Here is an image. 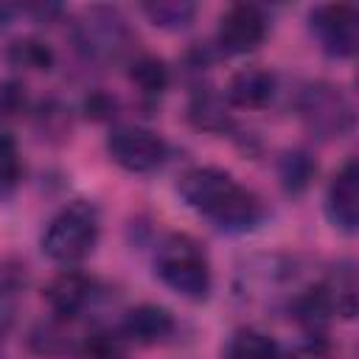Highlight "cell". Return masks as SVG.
I'll return each mask as SVG.
<instances>
[{"mask_svg":"<svg viewBox=\"0 0 359 359\" xmlns=\"http://www.w3.org/2000/svg\"><path fill=\"white\" fill-rule=\"evenodd\" d=\"M25 109V87L14 79L0 81V118H14Z\"/></svg>","mask_w":359,"mask_h":359,"instance_id":"obj_24","label":"cell"},{"mask_svg":"<svg viewBox=\"0 0 359 359\" xmlns=\"http://www.w3.org/2000/svg\"><path fill=\"white\" fill-rule=\"evenodd\" d=\"M309 28L328 56L348 59L359 45V11L351 3H323L309 14Z\"/></svg>","mask_w":359,"mask_h":359,"instance_id":"obj_7","label":"cell"},{"mask_svg":"<svg viewBox=\"0 0 359 359\" xmlns=\"http://www.w3.org/2000/svg\"><path fill=\"white\" fill-rule=\"evenodd\" d=\"M31 348L39 356H67V353H79L81 339H76L73 334H67V328H62L59 323H42L31 331Z\"/></svg>","mask_w":359,"mask_h":359,"instance_id":"obj_18","label":"cell"},{"mask_svg":"<svg viewBox=\"0 0 359 359\" xmlns=\"http://www.w3.org/2000/svg\"><path fill=\"white\" fill-rule=\"evenodd\" d=\"M84 112H87V118H93V121H107V118H112V112H115V98H109L107 93H90L87 98H84Z\"/></svg>","mask_w":359,"mask_h":359,"instance_id":"obj_25","label":"cell"},{"mask_svg":"<svg viewBox=\"0 0 359 359\" xmlns=\"http://www.w3.org/2000/svg\"><path fill=\"white\" fill-rule=\"evenodd\" d=\"M292 317L311 337H320L328 328V323L337 317V306H334V294H331L328 280L314 283V286L303 289L300 294H294L292 297Z\"/></svg>","mask_w":359,"mask_h":359,"instance_id":"obj_12","label":"cell"},{"mask_svg":"<svg viewBox=\"0 0 359 359\" xmlns=\"http://www.w3.org/2000/svg\"><path fill=\"white\" fill-rule=\"evenodd\" d=\"M73 42L93 62H118L132 48V28L118 8L90 6L73 22Z\"/></svg>","mask_w":359,"mask_h":359,"instance_id":"obj_4","label":"cell"},{"mask_svg":"<svg viewBox=\"0 0 359 359\" xmlns=\"http://www.w3.org/2000/svg\"><path fill=\"white\" fill-rule=\"evenodd\" d=\"M174 331H177V320L168 309L154 303H140L123 314L118 334L135 345H157L165 342Z\"/></svg>","mask_w":359,"mask_h":359,"instance_id":"obj_11","label":"cell"},{"mask_svg":"<svg viewBox=\"0 0 359 359\" xmlns=\"http://www.w3.org/2000/svg\"><path fill=\"white\" fill-rule=\"evenodd\" d=\"M283 359H334V351L328 348L325 339L311 337V342L297 345L292 353H283Z\"/></svg>","mask_w":359,"mask_h":359,"instance_id":"obj_26","label":"cell"},{"mask_svg":"<svg viewBox=\"0 0 359 359\" xmlns=\"http://www.w3.org/2000/svg\"><path fill=\"white\" fill-rule=\"evenodd\" d=\"M79 353L84 359H126V339L115 331L95 328L87 337H81Z\"/></svg>","mask_w":359,"mask_h":359,"instance_id":"obj_21","label":"cell"},{"mask_svg":"<svg viewBox=\"0 0 359 359\" xmlns=\"http://www.w3.org/2000/svg\"><path fill=\"white\" fill-rule=\"evenodd\" d=\"M22 177V160L17 140L8 132H0V196H8Z\"/></svg>","mask_w":359,"mask_h":359,"instance_id":"obj_23","label":"cell"},{"mask_svg":"<svg viewBox=\"0 0 359 359\" xmlns=\"http://www.w3.org/2000/svg\"><path fill=\"white\" fill-rule=\"evenodd\" d=\"M25 266L14 258H0V339L11 331L25 292Z\"/></svg>","mask_w":359,"mask_h":359,"instance_id":"obj_14","label":"cell"},{"mask_svg":"<svg viewBox=\"0 0 359 359\" xmlns=\"http://www.w3.org/2000/svg\"><path fill=\"white\" fill-rule=\"evenodd\" d=\"M107 151L115 165L132 174H149L168 157L165 140L143 126H115L107 137Z\"/></svg>","mask_w":359,"mask_h":359,"instance_id":"obj_6","label":"cell"},{"mask_svg":"<svg viewBox=\"0 0 359 359\" xmlns=\"http://www.w3.org/2000/svg\"><path fill=\"white\" fill-rule=\"evenodd\" d=\"M227 359H283V351L269 334L258 328H238L227 342Z\"/></svg>","mask_w":359,"mask_h":359,"instance_id":"obj_15","label":"cell"},{"mask_svg":"<svg viewBox=\"0 0 359 359\" xmlns=\"http://www.w3.org/2000/svg\"><path fill=\"white\" fill-rule=\"evenodd\" d=\"M154 275L185 300H205L213 278L202 244L185 233L168 236L154 252Z\"/></svg>","mask_w":359,"mask_h":359,"instance_id":"obj_2","label":"cell"},{"mask_svg":"<svg viewBox=\"0 0 359 359\" xmlns=\"http://www.w3.org/2000/svg\"><path fill=\"white\" fill-rule=\"evenodd\" d=\"M8 62L14 67L28 70H50L53 67V50L39 39H17L8 48Z\"/></svg>","mask_w":359,"mask_h":359,"instance_id":"obj_22","label":"cell"},{"mask_svg":"<svg viewBox=\"0 0 359 359\" xmlns=\"http://www.w3.org/2000/svg\"><path fill=\"white\" fill-rule=\"evenodd\" d=\"M177 194L191 210L224 233H247L264 219L261 199L233 174L216 165L188 168L177 182Z\"/></svg>","mask_w":359,"mask_h":359,"instance_id":"obj_1","label":"cell"},{"mask_svg":"<svg viewBox=\"0 0 359 359\" xmlns=\"http://www.w3.org/2000/svg\"><path fill=\"white\" fill-rule=\"evenodd\" d=\"M266 36V17L255 3H236L219 17L216 45L227 56L255 50Z\"/></svg>","mask_w":359,"mask_h":359,"instance_id":"obj_8","label":"cell"},{"mask_svg":"<svg viewBox=\"0 0 359 359\" xmlns=\"http://www.w3.org/2000/svg\"><path fill=\"white\" fill-rule=\"evenodd\" d=\"M188 115L199 129H208V132H224L230 126V115H227L224 98L210 93V90H199L194 95V101L188 107Z\"/></svg>","mask_w":359,"mask_h":359,"instance_id":"obj_17","label":"cell"},{"mask_svg":"<svg viewBox=\"0 0 359 359\" xmlns=\"http://www.w3.org/2000/svg\"><path fill=\"white\" fill-rule=\"evenodd\" d=\"M95 294H98V283L79 269L59 272L56 278H50V283L42 292L45 303L59 320H76L79 314H84L93 306Z\"/></svg>","mask_w":359,"mask_h":359,"instance_id":"obj_9","label":"cell"},{"mask_svg":"<svg viewBox=\"0 0 359 359\" xmlns=\"http://www.w3.org/2000/svg\"><path fill=\"white\" fill-rule=\"evenodd\" d=\"M98 233H101L98 208L87 199H76L48 222L42 233V252L62 266H73L95 250Z\"/></svg>","mask_w":359,"mask_h":359,"instance_id":"obj_3","label":"cell"},{"mask_svg":"<svg viewBox=\"0 0 359 359\" xmlns=\"http://www.w3.org/2000/svg\"><path fill=\"white\" fill-rule=\"evenodd\" d=\"M325 213L331 224L342 233H356L359 227V165L351 157L328 182L325 191Z\"/></svg>","mask_w":359,"mask_h":359,"instance_id":"obj_10","label":"cell"},{"mask_svg":"<svg viewBox=\"0 0 359 359\" xmlns=\"http://www.w3.org/2000/svg\"><path fill=\"white\" fill-rule=\"evenodd\" d=\"M297 115L303 126L320 140H334L353 129V104L342 87L331 81L306 84L297 95Z\"/></svg>","mask_w":359,"mask_h":359,"instance_id":"obj_5","label":"cell"},{"mask_svg":"<svg viewBox=\"0 0 359 359\" xmlns=\"http://www.w3.org/2000/svg\"><path fill=\"white\" fill-rule=\"evenodd\" d=\"M317 174V163L309 151L303 149H294V151H286L280 160H278V177H280V185L286 194H303L311 180Z\"/></svg>","mask_w":359,"mask_h":359,"instance_id":"obj_16","label":"cell"},{"mask_svg":"<svg viewBox=\"0 0 359 359\" xmlns=\"http://www.w3.org/2000/svg\"><path fill=\"white\" fill-rule=\"evenodd\" d=\"M129 81L143 95H163L168 87V67L157 56H137L129 65Z\"/></svg>","mask_w":359,"mask_h":359,"instance_id":"obj_20","label":"cell"},{"mask_svg":"<svg viewBox=\"0 0 359 359\" xmlns=\"http://www.w3.org/2000/svg\"><path fill=\"white\" fill-rule=\"evenodd\" d=\"M11 17H14V6L0 3V28H3V25H8V22H11Z\"/></svg>","mask_w":359,"mask_h":359,"instance_id":"obj_27","label":"cell"},{"mask_svg":"<svg viewBox=\"0 0 359 359\" xmlns=\"http://www.w3.org/2000/svg\"><path fill=\"white\" fill-rule=\"evenodd\" d=\"M275 95V76L264 67H244L233 73L224 90V101L241 109H261Z\"/></svg>","mask_w":359,"mask_h":359,"instance_id":"obj_13","label":"cell"},{"mask_svg":"<svg viewBox=\"0 0 359 359\" xmlns=\"http://www.w3.org/2000/svg\"><path fill=\"white\" fill-rule=\"evenodd\" d=\"M140 8L157 28H168V31L188 28L196 17V6L188 0H154V3H143Z\"/></svg>","mask_w":359,"mask_h":359,"instance_id":"obj_19","label":"cell"}]
</instances>
